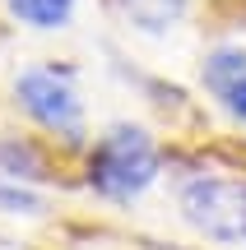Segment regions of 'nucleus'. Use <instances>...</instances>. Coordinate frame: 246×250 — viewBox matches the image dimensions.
Segmentation results:
<instances>
[{
  "mask_svg": "<svg viewBox=\"0 0 246 250\" xmlns=\"http://www.w3.org/2000/svg\"><path fill=\"white\" fill-rule=\"evenodd\" d=\"M74 5H79V0H5L9 14L23 28H37V33H61V28H70L74 23Z\"/></svg>",
  "mask_w": 246,
  "mask_h": 250,
  "instance_id": "obj_6",
  "label": "nucleus"
},
{
  "mask_svg": "<svg viewBox=\"0 0 246 250\" xmlns=\"http://www.w3.org/2000/svg\"><path fill=\"white\" fill-rule=\"evenodd\" d=\"M14 107L46 134H61L65 144L84 139V98L74 88V74L61 65H33L14 79Z\"/></svg>",
  "mask_w": 246,
  "mask_h": 250,
  "instance_id": "obj_2",
  "label": "nucleus"
},
{
  "mask_svg": "<svg viewBox=\"0 0 246 250\" xmlns=\"http://www.w3.org/2000/svg\"><path fill=\"white\" fill-rule=\"evenodd\" d=\"M181 218L219 246H246V181L237 176H191L177 195Z\"/></svg>",
  "mask_w": 246,
  "mask_h": 250,
  "instance_id": "obj_3",
  "label": "nucleus"
},
{
  "mask_svg": "<svg viewBox=\"0 0 246 250\" xmlns=\"http://www.w3.org/2000/svg\"><path fill=\"white\" fill-rule=\"evenodd\" d=\"M116 5H121V14H126L139 33L163 37V33H172V28L186 19V5H191V0H116Z\"/></svg>",
  "mask_w": 246,
  "mask_h": 250,
  "instance_id": "obj_5",
  "label": "nucleus"
},
{
  "mask_svg": "<svg viewBox=\"0 0 246 250\" xmlns=\"http://www.w3.org/2000/svg\"><path fill=\"white\" fill-rule=\"evenodd\" d=\"M200 83L232 121L246 125V51L242 46H214L200 61Z\"/></svg>",
  "mask_w": 246,
  "mask_h": 250,
  "instance_id": "obj_4",
  "label": "nucleus"
},
{
  "mask_svg": "<svg viewBox=\"0 0 246 250\" xmlns=\"http://www.w3.org/2000/svg\"><path fill=\"white\" fill-rule=\"evenodd\" d=\"M158 167H163L158 139L135 121L107 125V130L93 139V148H89V186L98 190L102 199H112V204L139 199L158 181Z\"/></svg>",
  "mask_w": 246,
  "mask_h": 250,
  "instance_id": "obj_1",
  "label": "nucleus"
},
{
  "mask_svg": "<svg viewBox=\"0 0 246 250\" xmlns=\"http://www.w3.org/2000/svg\"><path fill=\"white\" fill-rule=\"evenodd\" d=\"M0 208H5V213H42V199H37L23 181L0 176Z\"/></svg>",
  "mask_w": 246,
  "mask_h": 250,
  "instance_id": "obj_8",
  "label": "nucleus"
},
{
  "mask_svg": "<svg viewBox=\"0 0 246 250\" xmlns=\"http://www.w3.org/2000/svg\"><path fill=\"white\" fill-rule=\"evenodd\" d=\"M0 176L9 181H42L46 162L28 139H0Z\"/></svg>",
  "mask_w": 246,
  "mask_h": 250,
  "instance_id": "obj_7",
  "label": "nucleus"
}]
</instances>
